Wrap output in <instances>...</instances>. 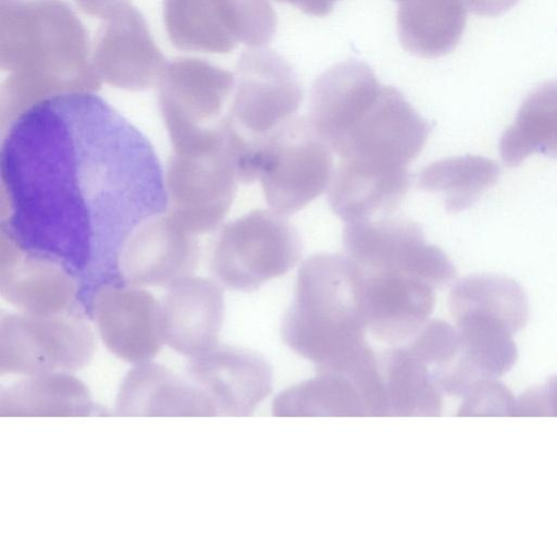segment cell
<instances>
[{"mask_svg":"<svg viewBox=\"0 0 557 556\" xmlns=\"http://www.w3.org/2000/svg\"><path fill=\"white\" fill-rule=\"evenodd\" d=\"M2 235L27 263L60 273L91 318L169 206L148 139L98 95L64 90L22 109L0 152ZM144 242V240H143Z\"/></svg>","mask_w":557,"mask_h":556,"instance_id":"obj_1","label":"cell"},{"mask_svg":"<svg viewBox=\"0 0 557 556\" xmlns=\"http://www.w3.org/2000/svg\"><path fill=\"white\" fill-rule=\"evenodd\" d=\"M345 255L319 252L298 270L293 301L282 321V336L317 368L350 361L369 346Z\"/></svg>","mask_w":557,"mask_h":556,"instance_id":"obj_2","label":"cell"},{"mask_svg":"<svg viewBox=\"0 0 557 556\" xmlns=\"http://www.w3.org/2000/svg\"><path fill=\"white\" fill-rule=\"evenodd\" d=\"M238 75L224 128L235 157L249 160L259 153L271 134L295 118L304 92L290 64L263 46L242 55Z\"/></svg>","mask_w":557,"mask_h":556,"instance_id":"obj_3","label":"cell"},{"mask_svg":"<svg viewBox=\"0 0 557 556\" xmlns=\"http://www.w3.org/2000/svg\"><path fill=\"white\" fill-rule=\"evenodd\" d=\"M334 172L333 150L308 116L293 118L265 140L259 178L271 209L293 214L324 193Z\"/></svg>","mask_w":557,"mask_h":556,"instance_id":"obj_4","label":"cell"},{"mask_svg":"<svg viewBox=\"0 0 557 556\" xmlns=\"http://www.w3.org/2000/svg\"><path fill=\"white\" fill-rule=\"evenodd\" d=\"M75 311L8 316L0 329V372L33 375L75 372L96 350L95 335Z\"/></svg>","mask_w":557,"mask_h":556,"instance_id":"obj_5","label":"cell"},{"mask_svg":"<svg viewBox=\"0 0 557 556\" xmlns=\"http://www.w3.org/2000/svg\"><path fill=\"white\" fill-rule=\"evenodd\" d=\"M300 255V236L286 215L257 209L223 231L216 270L230 287L253 291L288 272Z\"/></svg>","mask_w":557,"mask_h":556,"instance_id":"obj_6","label":"cell"},{"mask_svg":"<svg viewBox=\"0 0 557 556\" xmlns=\"http://www.w3.org/2000/svg\"><path fill=\"white\" fill-rule=\"evenodd\" d=\"M275 417H389L379 356L367 349L339 368H319L317 375L280 393Z\"/></svg>","mask_w":557,"mask_h":556,"instance_id":"obj_7","label":"cell"},{"mask_svg":"<svg viewBox=\"0 0 557 556\" xmlns=\"http://www.w3.org/2000/svg\"><path fill=\"white\" fill-rule=\"evenodd\" d=\"M345 256L361 268L395 269L441 287L456 274L438 247L425 242L421 226L405 218L371 219L348 223L343 232Z\"/></svg>","mask_w":557,"mask_h":556,"instance_id":"obj_8","label":"cell"},{"mask_svg":"<svg viewBox=\"0 0 557 556\" xmlns=\"http://www.w3.org/2000/svg\"><path fill=\"white\" fill-rule=\"evenodd\" d=\"M350 264L362 320L376 339L401 345L429 321L436 288L431 283L399 270Z\"/></svg>","mask_w":557,"mask_h":556,"instance_id":"obj_9","label":"cell"},{"mask_svg":"<svg viewBox=\"0 0 557 556\" xmlns=\"http://www.w3.org/2000/svg\"><path fill=\"white\" fill-rule=\"evenodd\" d=\"M429 123L395 87L382 86L373 104L334 148L339 159L407 168L423 149Z\"/></svg>","mask_w":557,"mask_h":556,"instance_id":"obj_10","label":"cell"},{"mask_svg":"<svg viewBox=\"0 0 557 556\" xmlns=\"http://www.w3.org/2000/svg\"><path fill=\"white\" fill-rule=\"evenodd\" d=\"M187 372L210 398L218 416H251L272 390L270 365L244 348L215 346L193 357Z\"/></svg>","mask_w":557,"mask_h":556,"instance_id":"obj_11","label":"cell"},{"mask_svg":"<svg viewBox=\"0 0 557 556\" xmlns=\"http://www.w3.org/2000/svg\"><path fill=\"white\" fill-rule=\"evenodd\" d=\"M381 87L370 66L358 60L339 62L319 76L309 118L332 150L373 104Z\"/></svg>","mask_w":557,"mask_h":556,"instance_id":"obj_12","label":"cell"},{"mask_svg":"<svg viewBox=\"0 0 557 556\" xmlns=\"http://www.w3.org/2000/svg\"><path fill=\"white\" fill-rule=\"evenodd\" d=\"M115 415L122 417H215L206 393L165 367L147 361L128 371L119 391Z\"/></svg>","mask_w":557,"mask_h":556,"instance_id":"obj_13","label":"cell"},{"mask_svg":"<svg viewBox=\"0 0 557 556\" xmlns=\"http://www.w3.org/2000/svg\"><path fill=\"white\" fill-rule=\"evenodd\" d=\"M409 186L407 168L339 159L327 188V200L333 212L347 224L361 222L391 212Z\"/></svg>","mask_w":557,"mask_h":556,"instance_id":"obj_14","label":"cell"},{"mask_svg":"<svg viewBox=\"0 0 557 556\" xmlns=\"http://www.w3.org/2000/svg\"><path fill=\"white\" fill-rule=\"evenodd\" d=\"M106 347L117 358L143 363L150 361L163 342L160 310L140 295H100L92 309Z\"/></svg>","mask_w":557,"mask_h":556,"instance_id":"obj_15","label":"cell"},{"mask_svg":"<svg viewBox=\"0 0 557 556\" xmlns=\"http://www.w3.org/2000/svg\"><path fill=\"white\" fill-rule=\"evenodd\" d=\"M94 408L86 385L66 372L28 375L0 394L1 417H87Z\"/></svg>","mask_w":557,"mask_h":556,"instance_id":"obj_16","label":"cell"},{"mask_svg":"<svg viewBox=\"0 0 557 556\" xmlns=\"http://www.w3.org/2000/svg\"><path fill=\"white\" fill-rule=\"evenodd\" d=\"M397 33L403 47L420 58L434 59L450 52L467 22L460 0H401Z\"/></svg>","mask_w":557,"mask_h":556,"instance_id":"obj_17","label":"cell"},{"mask_svg":"<svg viewBox=\"0 0 557 556\" xmlns=\"http://www.w3.org/2000/svg\"><path fill=\"white\" fill-rule=\"evenodd\" d=\"M449 309L456 323L468 319L500 322L512 333L529 318V305L522 287L512 279L481 274L459 280L449 293Z\"/></svg>","mask_w":557,"mask_h":556,"instance_id":"obj_18","label":"cell"},{"mask_svg":"<svg viewBox=\"0 0 557 556\" xmlns=\"http://www.w3.org/2000/svg\"><path fill=\"white\" fill-rule=\"evenodd\" d=\"M389 417H437L442 392L428 365L406 344L379 357Z\"/></svg>","mask_w":557,"mask_h":556,"instance_id":"obj_19","label":"cell"},{"mask_svg":"<svg viewBox=\"0 0 557 556\" xmlns=\"http://www.w3.org/2000/svg\"><path fill=\"white\" fill-rule=\"evenodd\" d=\"M223 319L219 289L209 287L205 295L173 297L160 310L163 342L190 358L218 346Z\"/></svg>","mask_w":557,"mask_h":556,"instance_id":"obj_20","label":"cell"},{"mask_svg":"<svg viewBox=\"0 0 557 556\" xmlns=\"http://www.w3.org/2000/svg\"><path fill=\"white\" fill-rule=\"evenodd\" d=\"M502 160L517 166L530 155L557 158V81L535 88L521 104L499 141Z\"/></svg>","mask_w":557,"mask_h":556,"instance_id":"obj_21","label":"cell"},{"mask_svg":"<svg viewBox=\"0 0 557 556\" xmlns=\"http://www.w3.org/2000/svg\"><path fill=\"white\" fill-rule=\"evenodd\" d=\"M498 165L482 156L466 155L442 159L426 165L418 175L422 190L441 193L448 212H459L473 205L496 183Z\"/></svg>","mask_w":557,"mask_h":556,"instance_id":"obj_22","label":"cell"},{"mask_svg":"<svg viewBox=\"0 0 557 556\" xmlns=\"http://www.w3.org/2000/svg\"><path fill=\"white\" fill-rule=\"evenodd\" d=\"M516 399L496 379L475 383L462 396L459 417H515Z\"/></svg>","mask_w":557,"mask_h":556,"instance_id":"obj_23","label":"cell"},{"mask_svg":"<svg viewBox=\"0 0 557 556\" xmlns=\"http://www.w3.org/2000/svg\"><path fill=\"white\" fill-rule=\"evenodd\" d=\"M515 417H557V376L524 392L516 401Z\"/></svg>","mask_w":557,"mask_h":556,"instance_id":"obj_24","label":"cell"},{"mask_svg":"<svg viewBox=\"0 0 557 556\" xmlns=\"http://www.w3.org/2000/svg\"><path fill=\"white\" fill-rule=\"evenodd\" d=\"M467 10L480 16H497L511 9L519 0H460Z\"/></svg>","mask_w":557,"mask_h":556,"instance_id":"obj_25","label":"cell"},{"mask_svg":"<svg viewBox=\"0 0 557 556\" xmlns=\"http://www.w3.org/2000/svg\"><path fill=\"white\" fill-rule=\"evenodd\" d=\"M278 2H287L301 10L304 13L313 16H325L332 10L338 0H275Z\"/></svg>","mask_w":557,"mask_h":556,"instance_id":"obj_26","label":"cell"},{"mask_svg":"<svg viewBox=\"0 0 557 556\" xmlns=\"http://www.w3.org/2000/svg\"><path fill=\"white\" fill-rule=\"evenodd\" d=\"M397 2H400L401 0H396Z\"/></svg>","mask_w":557,"mask_h":556,"instance_id":"obj_27","label":"cell"}]
</instances>
